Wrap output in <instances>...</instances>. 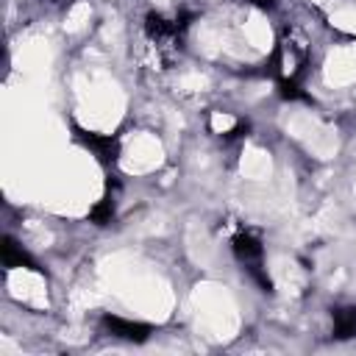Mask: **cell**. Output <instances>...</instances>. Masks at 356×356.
Listing matches in <instances>:
<instances>
[{
    "label": "cell",
    "instance_id": "6da1fadb",
    "mask_svg": "<svg viewBox=\"0 0 356 356\" xmlns=\"http://www.w3.org/2000/svg\"><path fill=\"white\" fill-rule=\"evenodd\" d=\"M231 248H234V256L245 264V270L259 267L261 259H264V245H261L259 234H253V231H239V234L234 236Z\"/></svg>",
    "mask_w": 356,
    "mask_h": 356
},
{
    "label": "cell",
    "instance_id": "7a4b0ae2",
    "mask_svg": "<svg viewBox=\"0 0 356 356\" xmlns=\"http://www.w3.org/2000/svg\"><path fill=\"white\" fill-rule=\"evenodd\" d=\"M103 328L111 337H120V339H128V342H145L150 337V325L136 323V320H125V317H117V314H106Z\"/></svg>",
    "mask_w": 356,
    "mask_h": 356
},
{
    "label": "cell",
    "instance_id": "3957f363",
    "mask_svg": "<svg viewBox=\"0 0 356 356\" xmlns=\"http://www.w3.org/2000/svg\"><path fill=\"white\" fill-rule=\"evenodd\" d=\"M78 134V139H81V145L83 147H89L100 161H114L117 159V139L114 136H106V134H95V131H81V128H75Z\"/></svg>",
    "mask_w": 356,
    "mask_h": 356
},
{
    "label": "cell",
    "instance_id": "277c9868",
    "mask_svg": "<svg viewBox=\"0 0 356 356\" xmlns=\"http://www.w3.org/2000/svg\"><path fill=\"white\" fill-rule=\"evenodd\" d=\"M0 256H3V264H6V267H28V270H39V267H36V261L31 259V253H28L22 245H17L11 236H6V239H3Z\"/></svg>",
    "mask_w": 356,
    "mask_h": 356
},
{
    "label": "cell",
    "instance_id": "5b68a950",
    "mask_svg": "<svg viewBox=\"0 0 356 356\" xmlns=\"http://www.w3.org/2000/svg\"><path fill=\"white\" fill-rule=\"evenodd\" d=\"M334 334L339 339L356 337V306H339V309H334Z\"/></svg>",
    "mask_w": 356,
    "mask_h": 356
},
{
    "label": "cell",
    "instance_id": "8992f818",
    "mask_svg": "<svg viewBox=\"0 0 356 356\" xmlns=\"http://www.w3.org/2000/svg\"><path fill=\"white\" fill-rule=\"evenodd\" d=\"M92 222H97V225H106V222H111V217H114V197L108 195V197H103L95 209H92Z\"/></svg>",
    "mask_w": 356,
    "mask_h": 356
},
{
    "label": "cell",
    "instance_id": "52a82bcc",
    "mask_svg": "<svg viewBox=\"0 0 356 356\" xmlns=\"http://www.w3.org/2000/svg\"><path fill=\"white\" fill-rule=\"evenodd\" d=\"M253 6H259V8H264V11H270V8H275V3L278 0H250Z\"/></svg>",
    "mask_w": 356,
    "mask_h": 356
}]
</instances>
